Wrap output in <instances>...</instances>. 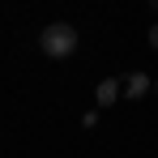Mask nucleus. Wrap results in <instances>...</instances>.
<instances>
[{"label": "nucleus", "mask_w": 158, "mask_h": 158, "mask_svg": "<svg viewBox=\"0 0 158 158\" xmlns=\"http://www.w3.org/2000/svg\"><path fill=\"white\" fill-rule=\"evenodd\" d=\"M39 52L52 56V60H69V56L77 52V30L69 26V22H52V26H43V34H39Z\"/></svg>", "instance_id": "nucleus-1"}, {"label": "nucleus", "mask_w": 158, "mask_h": 158, "mask_svg": "<svg viewBox=\"0 0 158 158\" xmlns=\"http://www.w3.org/2000/svg\"><path fill=\"white\" fill-rule=\"evenodd\" d=\"M94 98H98V107H115L120 98H124V81L120 77H103L98 90H94Z\"/></svg>", "instance_id": "nucleus-2"}, {"label": "nucleus", "mask_w": 158, "mask_h": 158, "mask_svg": "<svg viewBox=\"0 0 158 158\" xmlns=\"http://www.w3.org/2000/svg\"><path fill=\"white\" fill-rule=\"evenodd\" d=\"M120 81H124V98H132V103L145 98V94L154 90V81L145 77V73H128V77H120Z\"/></svg>", "instance_id": "nucleus-3"}, {"label": "nucleus", "mask_w": 158, "mask_h": 158, "mask_svg": "<svg viewBox=\"0 0 158 158\" xmlns=\"http://www.w3.org/2000/svg\"><path fill=\"white\" fill-rule=\"evenodd\" d=\"M150 47L158 52V26H150Z\"/></svg>", "instance_id": "nucleus-4"}, {"label": "nucleus", "mask_w": 158, "mask_h": 158, "mask_svg": "<svg viewBox=\"0 0 158 158\" xmlns=\"http://www.w3.org/2000/svg\"><path fill=\"white\" fill-rule=\"evenodd\" d=\"M154 90H158V81H154Z\"/></svg>", "instance_id": "nucleus-5"}]
</instances>
